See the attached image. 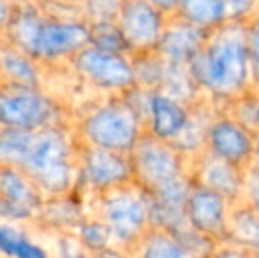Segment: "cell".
I'll list each match as a JSON object with an SVG mask.
<instances>
[{"label":"cell","mask_w":259,"mask_h":258,"mask_svg":"<svg viewBox=\"0 0 259 258\" xmlns=\"http://www.w3.org/2000/svg\"><path fill=\"white\" fill-rule=\"evenodd\" d=\"M243 202L259 214V161H256V159L245 170V193H243Z\"/></svg>","instance_id":"cell-26"},{"label":"cell","mask_w":259,"mask_h":258,"mask_svg":"<svg viewBox=\"0 0 259 258\" xmlns=\"http://www.w3.org/2000/svg\"><path fill=\"white\" fill-rule=\"evenodd\" d=\"M245 27H247V46H249L250 67H252V82L259 83V7L256 9V13L245 21Z\"/></svg>","instance_id":"cell-25"},{"label":"cell","mask_w":259,"mask_h":258,"mask_svg":"<svg viewBox=\"0 0 259 258\" xmlns=\"http://www.w3.org/2000/svg\"><path fill=\"white\" fill-rule=\"evenodd\" d=\"M224 112L238 119L254 134H259V83H254L242 96L226 104Z\"/></svg>","instance_id":"cell-23"},{"label":"cell","mask_w":259,"mask_h":258,"mask_svg":"<svg viewBox=\"0 0 259 258\" xmlns=\"http://www.w3.org/2000/svg\"><path fill=\"white\" fill-rule=\"evenodd\" d=\"M187 65L199 89L211 101L222 103L224 110L254 83L245 21H226L211 30Z\"/></svg>","instance_id":"cell-1"},{"label":"cell","mask_w":259,"mask_h":258,"mask_svg":"<svg viewBox=\"0 0 259 258\" xmlns=\"http://www.w3.org/2000/svg\"><path fill=\"white\" fill-rule=\"evenodd\" d=\"M60 2H64V4H83L85 0H60Z\"/></svg>","instance_id":"cell-31"},{"label":"cell","mask_w":259,"mask_h":258,"mask_svg":"<svg viewBox=\"0 0 259 258\" xmlns=\"http://www.w3.org/2000/svg\"><path fill=\"white\" fill-rule=\"evenodd\" d=\"M226 241L240 246L250 255H259V214L245 202H236L229 209L228 239Z\"/></svg>","instance_id":"cell-17"},{"label":"cell","mask_w":259,"mask_h":258,"mask_svg":"<svg viewBox=\"0 0 259 258\" xmlns=\"http://www.w3.org/2000/svg\"><path fill=\"white\" fill-rule=\"evenodd\" d=\"M57 104L39 87L0 83V128L37 131L57 124Z\"/></svg>","instance_id":"cell-7"},{"label":"cell","mask_w":259,"mask_h":258,"mask_svg":"<svg viewBox=\"0 0 259 258\" xmlns=\"http://www.w3.org/2000/svg\"><path fill=\"white\" fill-rule=\"evenodd\" d=\"M16 168L27 173L42 193H67L74 180L69 138L57 126L30 131L27 147Z\"/></svg>","instance_id":"cell-3"},{"label":"cell","mask_w":259,"mask_h":258,"mask_svg":"<svg viewBox=\"0 0 259 258\" xmlns=\"http://www.w3.org/2000/svg\"><path fill=\"white\" fill-rule=\"evenodd\" d=\"M101 212L103 221L111 228L113 237L120 246L136 248L150 230L148 193L134 180L103 191Z\"/></svg>","instance_id":"cell-4"},{"label":"cell","mask_w":259,"mask_h":258,"mask_svg":"<svg viewBox=\"0 0 259 258\" xmlns=\"http://www.w3.org/2000/svg\"><path fill=\"white\" fill-rule=\"evenodd\" d=\"M7 39L34 60L74 57L90 45V28L81 21L46 18L32 2L16 4L7 27Z\"/></svg>","instance_id":"cell-2"},{"label":"cell","mask_w":259,"mask_h":258,"mask_svg":"<svg viewBox=\"0 0 259 258\" xmlns=\"http://www.w3.org/2000/svg\"><path fill=\"white\" fill-rule=\"evenodd\" d=\"M133 165V180L145 191H154L171 180L189 173V161L180 149L171 141L145 131L138 143L129 152Z\"/></svg>","instance_id":"cell-6"},{"label":"cell","mask_w":259,"mask_h":258,"mask_svg":"<svg viewBox=\"0 0 259 258\" xmlns=\"http://www.w3.org/2000/svg\"><path fill=\"white\" fill-rule=\"evenodd\" d=\"M231 205L233 203L224 195L192 182L185 207L187 223L199 234L221 244L228 239V217Z\"/></svg>","instance_id":"cell-11"},{"label":"cell","mask_w":259,"mask_h":258,"mask_svg":"<svg viewBox=\"0 0 259 258\" xmlns=\"http://www.w3.org/2000/svg\"><path fill=\"white\" fill-rule=\"evenodd\" d=\"M14 7H16L14 0H0V30L7 27L11 16H13Z\"/></svg>","instance_id":"cell-28"},{"label":"cell","mask_w":259,"mask_h":258,"mask_svg":"<svg viewBox=\"0 0 259 258\" xmlns=\"http://www.w3.org/2000/svg\"><path fill=\"white\" fill-rule=\"evenodd\" d=\"M0 255L39 258L46 256V251L39 244L28 239L23 230L11 223H0Z\"/></svg>","instance_id":"cell-21"},{"label":"cell","mask_w":259,"mask_h":258,"mask_svg":"<svg viewBox=\"0 0 259 258\" xmlns=\"http://www.w3.org/2000/svg\"><path fill=\"white\" fill-rule=\"evenodd\" d=\"M34 62L30 55L13 45L0 52V71L6 76V82L39 87V71Z\"/></svg>","instance_id":"cell-19"},{"label":"cell","mask_w":259,"mask_h":258,"mask_svg":"<svg viewBox=\"0 0 259 258\" xmlns=\"http://www.w3.org/2000/svg\"><path fill=\"white\" fill-rule=\"evenodd\" d=\"M16 4H25V2H34V0H14Z\"/></svg>","instance_id":"cell-32"},{"label":"cell","mask_w":259,"mask_h":258,"mask_svg":"<svg viewBox=\"0 0 259 258\" xmlns=\"http://www.w3.org/2000/svg\"><path fill=\"white\" fill-rule=\"evenodd\" d=\"M79 239L85 248L92 251H104L109 242L115 241L113 232L104 221H89L79 225Z\"/></svg>","instance_id":"cell-24"},{"label":"cell","mask_w":259,"mask_h":258,"mask_svg":"<svg viewBox=\"0 0 259 258\" xmlns=\"http://www.w3.org/2000/svg\"><path fill=\"white\" fill-rule=\"evenodd\" d=\"M116 21L129 43L131 55H136L155 52L166 27L167 14L150 0H123Z\"/></svg>","instance_id":"cell-9"},{"label":"cell","mask_w":259,"mask_h":258,"mask_svg":"<svg viewBox=\"0 0 259 258\" xmlns=\"http://www.w3.org/2000/svg\"><path fill=\"white\" fill-rule=\"evenodd\" d=\"M81 175L90 188L97 191L111 190L120 184L133 180V165L125 152L109 151V149L87 147L81 161Z\"/></svg>","instance_id":"cell-14"},{"label":"cell","mask_w":259,"mask_h":258,"mask_svg":"<svg viewBox=\"0 0 259 258\" xmlns=\"http://www.w3.org/2000/svg\"><path fill=\"white\" fill-rule=\"evenodd\" d=\"M206 149L233 165L247 168L256 159V134L231 114L221 110L208 128Z\"/></svg>","instance_id":"cell-10"},{"label":"cell","mask_w":259,"mask_h":258,"mask_svg":"<svg viewBox=\"0 0 259 258\" xmlns=\"http://www.w3.org/2000/svg\"><path fill=\"white\" fill-rule=\"evenodd\" d=\"M191 119V104L155 89L150 97L147 131L160 140L173 141L180 136Z\"/></svg>","instance_id":"cell-16"},{"label":"cell","mask_w":259,"mask_h":258,"mask_svg":"<svg viewBox=\"0 0 259 258\" xmlns=\"http://www.w3.org/2000/svg\"><path fill=\"white\" fill-rule=\"evenodd\" d=\"M39 186L20 168L0 166V219H30L41 207Z\"/></svg>","instance_id":"cell-13"},{"label":"cell","mask_w":259,"mask_h":258,"mask_svg":"<svg viewBox=\"0 0 259 258\" xmlns=\"http://www.w3.org/2000/svg\"><path fill=\"white\" fill-rule=\"evenodd\" d=\"M150 2L154 4L155 7H159V9L162 11L164 14L171 16V14H175L178 11L182 0H150Z\"/></svg>","instance_id":"cell-29"},{"label":"cell","mask_w":259,"mask_h":258,"mask_svg":"<svg viewBox=\"0 0 259 258\" xmlns=\"http://www.w3.org/2000/svg\"><path fill=\"white\" fill-rule=\"evenodd\" d=\"M145 131L141 117L123 96L101 104L81 124V133L90 145L125 154L133 151Z\"/></svg>","instance_id":"cell-5"},{"label":"cell","mask_w":259,"mask_h":258,"mask_svg":"<svg viewBox=\"0 0 259 258\" xmlns=\"http://www.w3.org/2000/svg\"><path fill=\"white\" fill-rule=\"evenodd\" d=\"M74 67L83 78L103 90L123 94L136 85V72L129 53L104 52L89 45L74 55Z\"/></svg>","instance_id":"cell-8"},{"label":"cell","mask_w":259,"mask_h":258,"mask_svg":"<svg viewBox=\"0 0 259 258\" xmlns=\"http://www.w3.org/2000/svg\"><path fill=\"white\" fill-rule=\"evenodd\" d=\"M138 253L150 258H182L187 256V251L171 232L150 228L138 242Z\"/></svg>","instance_id":"cell-20"},{"label":"cell","mask_w":259,"mask_h":258,"mask_svg":"<svg viewBox=\"0 0 259 258\" xmlns=\"http://www.w3.org/2000/svg\"><path fill=\"white\" fill-rule=\"evenodd\" d=\"M90 45L104 52L131 53L129 43L116 20L90 21Z\"/></svg>","instance_id":"cell-22"},{"label":"cell","mask_w":259,"mask_h":258,"mask_svg":"<svg viewBox=\"0 0 259 258\" xmlns=\"http://www.w3.org/2000/svg\"><path fill=\"white\" fill-rule=\"evenodd\" d=\"M259 0H224L228 21H247L257 9Z\"/></svg>","instance_id":"cell-27"},{"label":"cell","mask_w":259,"mask_h":258,"mask_svg":"<svg viewBox=\"0 0 259 258\" xmlns=\"http://www.w3.org/2000/svg\"><path fill=\"white\" fill-rule=\"evenodd\" d=\"M256 161H259V134H256Z\"/></svg>","instance_id":"cell-30"},{"label":"cell","mask_w":259,"mask_h":258,"mask_svg":"<svg viewBox=\"0 0 259 258\" xmlns=\"http://www.w3.org/2000/svg\"><path fill=\"white\" fill-rule=\"evenodd\" d=\"M245 170L238 165L215 156L208 149L189 161V175L192 182L206 186L224 195L231 203L242 202L245 193Z\"/></svg>","instance_id":"cell-12"},{"label":"cell","mask_w":259,"mask_h":258,"mask_svg":"<svg viewBox=\"0 0 259 258\" xmlns=\"http://www.w3.org/2000/svg\"><path fill=\"white\" fill-rule=\"evenodd\" d=\"M208 34L210 32L194 27L177 14H171L167 16L166 27L160 35L157 53L166 62L189 64V60L196 55V52L205 45Z\"/></svg>","instance_id":"cell-15"},{"label":"cell","mask_w":259,"mask_h":258,"mask_svg":"<svg viewBox=\"0 0 259 258\" xmlns=\"http://www.w3.org/2000/svg\"><path fill=\"white\" fill-rule=\"evenodd\" d=\"M175 14L206 32L215 30L228 21L224 0H182Z\"/></svg>","instance_id":"cell-18"}]
</instances>
